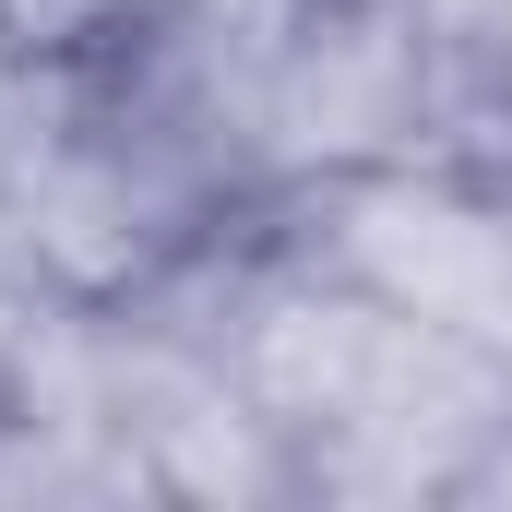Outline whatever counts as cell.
<instances>
[{
	"mask_svg": "<svg viewBox=\"0 0 512 512\" xmlns=\"http://www.w3.org/2000/svg\"><path fill=\"white\" fill-rule=\"evenodd\" d=\"M262 227L286 251L334 262L346 286L417 310V322L512 346V179L477 167V155H393V167L274 191Z\"/></svg>",
	"mask_w": 512,
	"mask_h": 512,
	"instance_id": "cell-1",
	"label": "cell"
},
{
	"mask_svg": "<svg viewBox=\"0 0 512 512\" xmlns=\"http://www.w3.org/2000/svg\"><path fill=\"white\" fill-rule=\"evenodd\" d=\"M120 24V0H0V36L24 48V60H60V48H84V36H108Z\"/></svg>",
	"mask_w": 512,
	"mask_h": 512,
	"instance_id": "cell-2",
	"label": "cell"
}]
</instances>
